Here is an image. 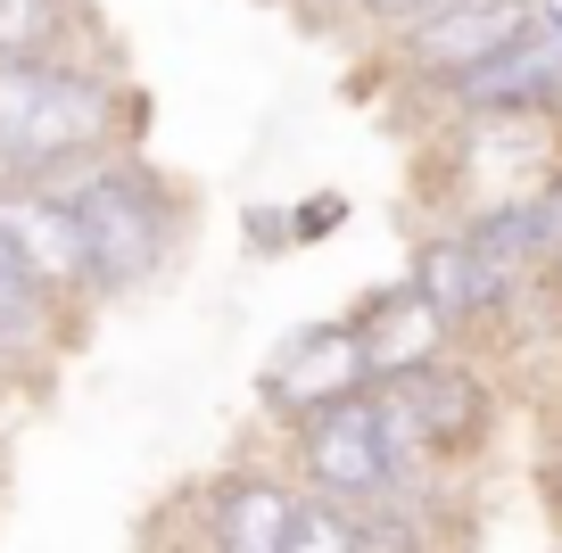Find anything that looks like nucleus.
<instances>
[{"mask_svg":"<svg viewBox=\"0 0 562 553\" xmlns=\"http://www.w3.org/2000/svg\"><path fill=\"white\" fill-rule=\"evenodd\" d=\"M149 91L108 50L0 58V191H58L83 166L140 149Z\"/></svg>","mask_w":562,"mask_h":553,"instance_id":"1","label":"nucleus"},{"mask_svg":"<svg viewBox=\"0 0 562 553\" xmlns=\"http://www.w3.org/2000/svg\"><path fill=\"white\" fill-rule=\"evenodd\" d=\"M50 199L67 207V224H75L91 306L158 290V281L182 264V248H191V215H199L191 191H182L149 149L100 157V166H83L75 182H58Z\"/></svg>","mask_w":562,"mask_h":553,"instance_id":"2","label":"nucleus"},{"mask_svg":"<svg viewBox=\"0 0 562 553\" xmlns=\"http://www.w3.org/2000/svg\"><path fill=\"white\" fill-rule=\"evenodd\" d=\"M405 290L422 297V314H430L463 356L488 347V339H513V323L529 314V281H513L505 264H488L456 224H439V232H422V240H414Z\"/></svg>","mask_w":562,"mask_h":553,"instance_id":"3","label":"nucleus"},{"mask_svg":"<svg viewBox=\"0 0 562 553\" xmlns=\"http://www.w3.org/2000/svg\"><path fill=\"white\" fill-rule=\"evenodd\" d=\"M281 471H290V487H299L306 504H331V512H372V504H389V438H381V414H372V388L348 405H331V414L299 421V430L281 438Z\"/></svg>","mask_w":562,"mask_h":553,"instance_id":"4","label":"nucleus"},{"mask_svg":"<svg viewBox=\"0 0 562 553\" xmlns=\"http://www.w3.org/2000/svg\"><path fill=\"white\" fill-rule=\"evenodd\" d=\"M529 18H538V0H447V9H430V18L381 34L372 50H381V67L397 75V83H414V91L439 100L447 83H463V75L488 67L496 50H513Z\"/></svg>","mask_w":562,"mask_h":553,"instance_id":"5","label":"nucleus"},{"mask_svg":"<svg viewBox=\"0 0 562 553\" xmlns=\"http://www.w3.org/2000/svg\"><path fill=\"white\" fill-rule=\"evenodd\" d=\"M447 124H562V0H538L513 50L439 91Z\"/></svg>","mask_w":562,"mask_h":553,"instance_id":"6","label":"nucleus"},{"mask_svg":"<svg viewBox=\"0 0 562 553\" xmlns=\"http://www.w3.org/2000/svg\"><path fill=\"white\" fill-rule=\"evenodd\" d=\"M299 487L281 454H240L182 496V553H281Z\"/></svg>","mask_w":562,"mask_h":553,"instance_id":"7","label":"nucleus"},{"mask_svg":"<svg viewBox=\"0 0 562 553\" xmlns=\"http://www.w3.org/2000/svg\"><path fill=\"white\" fill-rule=\"evenodd\" d=\"M364 388H372V363H364V347H356L348 314H323V323L290 330V339L265 356V372H257V414L290 438L299 421L331 414V405L364 397Z\"/></svg>","mask_w":562,"mask_h":553,"instance_id":"8","label":"nucleus"},{"mask_svg":"<svg viewBox=\"0 0 562 553\" xmlns=\"http://www.w3.org/2000/svg\"><path fill=\"white\" fill-rule=\"evenodd\" d=\"M0 248L18 257V273L50 297L67 323L91 314V290H83V248H75V224L50 191H0Z\"/></svg>","mask_w":562,"mask_h":553,"instance_id":"9","label":"nucleus"},{"mask_svg":"<svg viewBox=\"0 0 562 553\" xmlns=\"http://www.w3.org/2000/svg\"><path fill=\"white\" fill-rule=\"evenodd\" d=\"M348 330L356 347H364L372 381H389V372H414V363H439V356H463L456 339H447L430 314H422V297L405 290V281H389V290H364L348 306Z\"/></svg>","mask_w":562,"mask_h":553,"instance_id":"10","label":"nucleus"},{"mask_svg":"<svg viewBox=\"0 0 562 553\" xmlns=\"http://www.w3.org/2000/svg\"><path fill=\"white\" fill-rule=\"evenodd\" d=\"M75 330L83 323H67V314L18 273V257L0 248V381H42V372L75 347Z\"/></svg>","mask_w":562,"mask_h":553,"instance_id":"11","label":"nucleus"},{"mask_svg":"<svg viewBox=\"0 0 562 553\" xmlns=\"http://www.w3.org/2000/svg\"><path fill=\"white\" fill-rule=\"evenodd\" d=\"M42 50H100L91 0H0V58H42Z\"/></svg>","mask_w":562,"mask_h":553,"instance_id":"12","label":"nucleus"},{"mask_svg":"<svg viewBox=\"0 0 562 553\" xmlns=\"http://www.w3.org/2000/svg\"><path fill=\"white\" fill-rule=\"evenodd\" d=\"M281 553H364V545H356V520H348V512H331V504H306V496H299Z\"/></svg>","mask_w":562,"mask_h":553,"instance_id":"13","label":"nucleus"},{"mask_svg":"<svg viewBox=\"0 0 562 553\" xmlns=\"http://www.w3.org/2000/svg\"><path fill=\"white\" fill-rule=\"evenodd\" d=\"M529 487H538V504L554 512V529H562V405L538 421V454H529Z\"/></svg>","mask_w":562,"mask_h":553,"instance_id":"14","label":"nucleus"},{"mask_svg":"<svg viewBox=\"0 0 562 553\" xmlns=\"http://www.w3.org/2000/svg\"><path fill=\"white\" fill-rule=\"evenodd\" d=\"M339 215H348V191H323V199H299V207L281 215V232H290V248H315L339 232Z\"/></svg>","mask_w":562,"mask_h":553,"instance_id":"15","label":"nucleus"},{"mask_svg":"<svg viewBox=\"0 0 562 553\" xmlns=\"http://www.w3.org/2000/svg\"><path fill=\"white\" fill-rule=\"evenodd\" d=\"M430 9H447V0H364L356 9V34H397V25H414V18H430Z\"/></svg>","mask_w":562,"mask_h":553,"instance_id":"16","label":"nucleus"},{"mask_svg":"<svg viewBox=\"0 0 562 553\" xmlns=\"http://www.w3.org/2000/svg\"><path fill=\"white\" fill-rule=\"evenodd\" d=\"M356 9H364V0H290V18L315 25V34H339V25H356Z\"/></svg>","mask_w":562,"mask_h":553,"instance_id":"17","label":"nucleus"},{"mask_svg":"<svg viewBox=\"0 0 562 553\" xmlns=\"http://www.w3.org/2000/svg\"><path fill=\"white\" fill-rule=\"evenodd\" d=\"M529 306H546V314H562V248L529 273Z\"/></svg>","mask_w":562,"mask_h":553,"instance_id":"18","label":"nucleus"},{"mask_svg":"<svg viewBox=\"0 0 562 553\" xmlns=\"http://www.w3.org/2000/svg\"><path fill=\"white\" fill-rule=\"evenodd\" d=\"M248 224H257V248H265V257H273V248H290V232H281V215H273V207H257Z\"/></svg>","mask_w":562,"mask_h":553,"instance_id":"19","label":"nucleus"},{"mask_svg":"<svg viewBox=\"0 0 562 553\" xmlns=\"http://www.w3.org/2000/svg\"><path fill=\"white\" fill-rule=\"evenodd\" d=\"M273 9H290V0H273Z\"/></svg>","mask_w":562,"mask_h":553,"instance_id":"20","label":"nucleus"}]
</instances>
